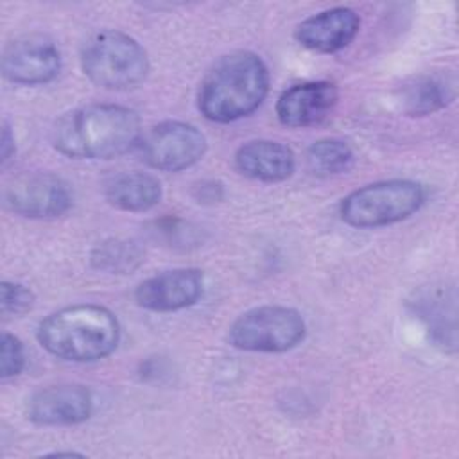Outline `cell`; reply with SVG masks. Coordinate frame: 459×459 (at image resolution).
Here are the masks:
<instances>
[{
  "instance_id": "obj_1",
  "label": "cell",
  "mask_w": 459,
  "mask_h": 459,
  "mask_svg": "<svg viewBox=\"0 0 459 459\" xmlns=\"http://www.w3.org/2000/svg\"><path fill=\"white\" fill-rule=\"evenodd\" d=\"M140 115L120 104H88L65 113L52 131L54 147L77 160H111L136 147Z\"/></svg>"
},
{
  "instance_id": "obj_2",
  "label": "cell",
  "mask_w": 459,
  "mask_h": 459,
  "mask_svg": "<svg viewBox=\"0 0 459 459\" xmlns=\"http://www.w3.org/2000/svg\"><path fill=\"white\" fill-rule=\"evenodd\" d=\"M269 70L251 50H235L219 57L204 74L197 90L201 115L230 124L251 115L269 93Z\"/></svg>"
},
{
  "instance_id": "obj_3",
  "label": "cell",
  "mask_w": 459,
  "mask_h": 459,
  "mask_svg": "<svg viewBox=\"0 0 459 459\" xmlns=\"http://www.w3.org/2000/svg\"><path fill=\"white\" fill-rule=\"evenodd\" d=\"M36 337L57 359L95 362L117 350L120 323L106 307L93 303L70 305L48 314L39 323Z\"/></svg>"
},
{
  "instance_id": "obj_4",
  "label": "cell",
  "mask_w": 459,
  "mask_h": 459,
  "mask_svg": "<svg viewBox=\"0 0 459 459\" xmlns=\"http://www.w3.org/2000/svg\"><path fill=\"white\" fill-rule=\"evenodd\" d=\"M84 75L104 90H129L145 81L149 56L129 34L106 29L93 32L81 47Z\"/></svg>"
},
{
  "instance_id": "obj_5",
  "label": "cell",
  "mask_w": 459,
  "mask_h": 459,
  "mask_svg": "<svg viewBox=\"0 0 459 459\" xmlns=\"http://www.w3.org/2000/svg\"><path fill=\"white\" fill-rule=\"evenodd\" d=\"M425 197V186L418 181L384 179L350 192L341 201L339 215L353 228L389 226L414 215Z\"/></svg>"
},
{
  "instance_id": "obj_6",
  "label": "cell",
  "mask_w": 459,
  "mask_h": 459,
  "mask_svg": "<svg viewBox=\"0 0 459 459\" xmlns=\"http://www.w3.org/2000/svg\"><path fill=\"white\" fill-rule=\"evenodd\" d=\"M303 316L283 305H260L240 314L228 330L231 346L244 351L283 353L305 339Z\"/></svg>"
},
{
  "instance_id": "obj_7",
  "label": "cell",
  "mask_w": 459,
  "mask_h": 459,
  "mask_svg": "<svg viewBox=\"0 0 459 459\" xmlns=\"http://www.w3.org/2000/svg\"><path fill=\"white\" fill-rule=\"evenodd\" d=\"M206 136L194 124L165 120L145 133L138 142L142 160L165 172H179L195 165L206 152Z\"/></svg>"
},
{
  "instance_id": "obj_8",
  "label": "cell",
  "mask_w": 459,
  "mask_h": 459,
  "mask_svg": "<svg viewBox=\"0 0 459 459\" xmlns=\"http://www.w3.org/2000/svg\"><path fill=\"white\" fill-rule=\"evenodd\" d=\"M9 212L29 219L65 215L74 204L70 185L50 172H32L14 178L2 194Z\"/></svg>"
},
{
  "instance_id": "obj_9",
  "label": "cell",
  "mask_w": 459,
  "mask_h": 459,
  "mask_svg": "<svg viewBox=\"0 0 459 459\" xmlns=\"http://www.w3.org/2000/svg\"><path fill=\"white\" fill-rule=\"evenodd\" d=\"M61 70V52L45 34L30 32L9 41L2 54V72L7 81L39 86L54 81Z\"/></svg>"
},
{
  "instance_id": "obj_10",
  "label": "cell",
  "mask_w": 459,
  "mask_h": 459,
  "mask_svg": "<svg viewBox=\"0 0 459 459\" xmlns=\"http://www.w3.org/2000/svg\"><path fill=\"white\" fill-rule=\"evenodd\" d=\"M93 412L91 391L75 382H63L34 391L25 405L27 418L43 427H68L86 421Z\"/></svg>"
},
{
  "instance_id": "obj_11",
  "label": "cell",
  "mask_w": 459,
  "mask_h": 459,
  "mask_svg": "<svg viewBox=\"0 0 459 459\" xmlns=\"http://www.w3.org/2000/svg\"><path fill=\"white\" fill-rule=\"evenodd\" d=\"M204 274L195 267H178L145 278L134 289L138 307L151 312H176L199 301Z\"/></svg>"
},
{
  "instance_id": "obj_12",
  "label": "cell",
  "mask_w": 459,
  "mask_h": 459,
  "mask_svg": "<svg viewBox=\"0 0 459 459\" xmlns=\"http://www.w3.org/2000/svg\"><path fill=\"white\" fill-rule=\"evenodd\" d=\"M337 86L330 81H305L283 90L276 100V117L287 127L321 124L335 108Z\"/></svg>"
},
{
  "instance_id": "obj_13",
  "label": "cell",
  "mask_w": 459,
  "mask_h": 459,
  "mask_svg": "<svg viewBox=\"0 0 459 459\" xmlns=\"http://www.w3.org/2000/svg\"><path fill=\"white\" fill-rule=\"evenodd\" d=\"M360 29V16L350 7L319 11L298 23L296 41L319 54H333L346 48Z\"/></svg>"
},
{
  "instance_id": "obj_14",
  "label": "cell",
  "mask_w": 459,
  "mask_h": 459,
  "mask_svg": "<svg viewBox=\"0 0 459 459\" xmlns=\"http://www.w3.org/2000/svg\"><path fill=\"white\" fill-rule=\"evenodd\" d=\"M237 170L256 181L280 183L289 179L296 169V156L290 147L276 140H249L235 152Z\"/></svg>"
},
{
  "instance_id": "obj_15",
  "label": "cell",
  "mask_w": 459,
  "mask_h": 459,
  "mask_svg": "<svg viewBox=\"0 0 459 459\" xmlns=\"http://www.w3.org/2000/svg\"><path fill=\"white\" fill-rule=\"evenodd\" d=\"M163 195L158 178L147 172H120L104 185L106 201L122 212H147Z\"/></svg>"
},
{
  "instance_id": "obj_16",
  "label": "cell",
  "mask_w": 459,
  "mask_h": 459,
  "mask_svg": "<svg viewBox=\"0 0 459 459\" xmlns=\"http://www.w3.org/2000/svg\"><path fill=\"white\" fill-rule=\"evenodd\" d=\"M455 289L436 287L423 294L418 301V314L429 328L432 341L443 350L454 353L457 350V308Z\"/></svg>"
},
{
  "instance_id": "obj_17",
  "label": "cell",
  "mask_w": 459,
  "mask_h": 459,
  "mask_svg": "<svg viewBox=\"0 0 459 459\" xmlns=\"http://www.w3.org/2000/svg\"><path fill=\"white\" fill-rule=\"evenodd\" d=\"M455 99V79L452 75L425 74L402 86L400 102L409 117H427L446 108Z\"/></svg>"
},
{
  "instance_id": "obj_18",
  "label": "cell",
  "mask_w": 459,
  "mask_h": 459,
  "mask_svg": "<svg viewBox=\"0 0 459 459\" xmlns=\"http://www.w3.org/2000/svg\"><path fill=\"white\" fill-rule=\"evenodd\" d=\"M143 256L145 251L136 240L106 238L93 247L90 262L95 269L102 273L129 274L143 264Z\"/></svg>"
},
{
  "instance_id": "obj_19",
  "label": "cell",
  "mask_w": 459,
  "mask_h": 459,
  "mask_svg": "<svg viewBox=\"0 0 459 459\" xmlns=\"http://www.w3.org/2000/svg\"><path fill=\"white\" fill-rule=\"evenodd\" d=\"M353 149L341 138H321L307 149V167L316 176H337L351 169Z\"/></svg>"
},
{
  "instance_id": "obj_20",
  "label": "cell",
  "mask_w": 459,
  "mask_h": 459,
  "mask_svg": "<svg viewBox=\"0 0 459 459\" xmlns=\"http://www.w3.org/2000/svg\"><path fill=\"white\" fill-rule=\"evenodd\" d=\"M34 305V292L18 281H2L0 310L4 316H22Z\"/></svg>"
},
{
  "instance_id": "obj_21",
  "label": "cell",
  "mask_w": 459,
  "mask_h": 459,
  "mask_svg": "<svg viewBox=\"0 0 459 459\" xmlns=\"http://www.w3.org/2000/svg\"><path fill=\"white\" fill-rule=\"evenodd\" d=\"M23 366H25V350L22 341L13 333L4 332L0 341V377L4 380L16 377L22 373Z\"/></svg>"
},
{
  "instance_id": "obj_22",
  "label": "cell",
  "mask_w": 459,
  "mask_h": 459,
  "mask_svg": "<svg viewBox=\"0 0 459 459\" xmlns=\"http://www.w3.org/2000/svg\"><path fill=\"white\" fill-rule=\"evenodd\" d=\"M152 233L170 246H188L195 242V231L188 222L179 219H163L160 222L156 221Z\"/></svg>"
},
{
  "instance_id": "obj_23",
  "label": "cell",
  "mask_w": 459,
  "mask_h": 459,
  "mask_svg": "<svg viewBox=\"0 0 459 459\" xmlns=\"http://www.w3.org/2000/svg\"><path fill=\"white\" fill-rule=\"evenodd\" d=\"M14 134L11 133V127L9 124L4 120L2 122V136H0V161H2V167H5L13 156H14Z\"/></svg>"
},
{
  "instance_id": "obj_24",
  "label": "cell",
  "mask_w": 459,
  "mask_h": 459,
  "mask_svg": "<svg viewBox=\"0 0 459 459\" xmlns=\"http://www.w3.org/2000/svg\"><path fill=\"white\" fill-rule=\"evenodd\" d=\"M222 197V186L219 183H201L199 185V195L195 197L199 203L201 201H217Z\"/></svg>"
}]
</instances>
